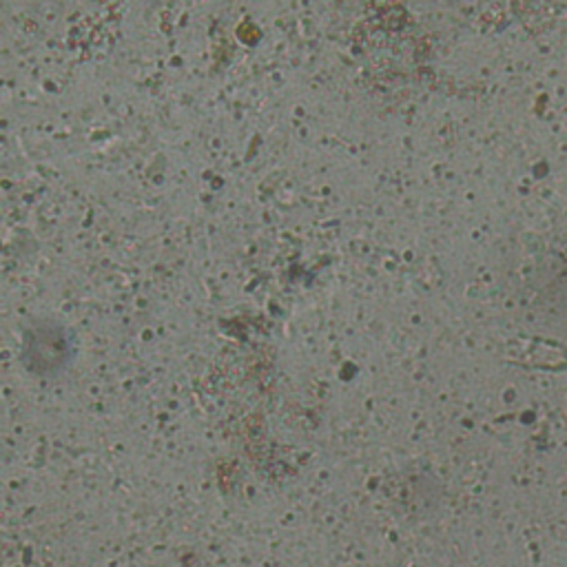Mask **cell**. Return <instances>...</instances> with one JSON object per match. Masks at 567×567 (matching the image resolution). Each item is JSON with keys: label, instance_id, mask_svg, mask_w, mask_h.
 Returning a JSON list of instances; mask_svg holds the SVG:
<instances>
[{"label": "cell", "instance_id": "cell-1", "mask_svg": "<svg viewBox=\"0 0 567 567\" xmlns=\"http://www.w3.org/2000/svg\"><path fill=\"white\" fill-rule=\"evenodd\" d=\"M22 359L35 374L58 372L69 361V339L53 323H38L24 334Z\"/></svg>", "mask_w": 567, "mask_h": 567}]
</instances>
